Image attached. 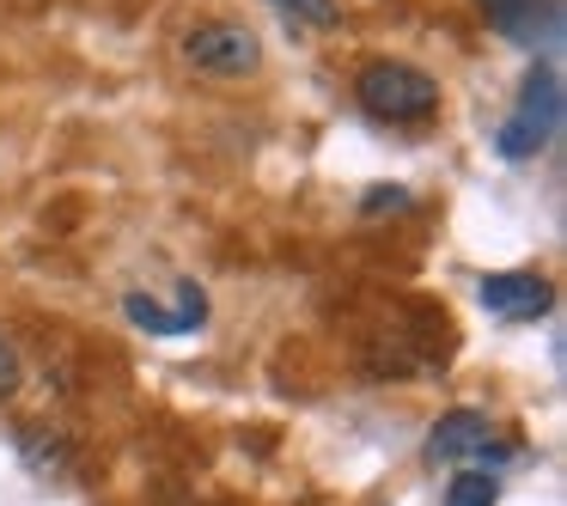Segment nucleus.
<instances>
[{
	"mask_svg": "<svg viewBox=\"0 0 567 506\" xmlns=\"http://www.w3.org/2000/svg\"><path fill=\"white\" fill-rule=\"evenodd\" d=\"M354 99L379 123H427L440 111V80L415 62H367L354 80Z\"/></svg>",
	"mask_w": 567,
	"mask_h": 506,
	"instance_id": "obj_1",
	"label": "nucleus"
},
{
	"mask_svg": "<svg viewBox=\"0 0 567 506\" xmlns=\"http://www.w3.org/2000/svg\"><path fill=\"white\" fill-rule=\"evenodd\" d=\"M123 311H128V323H141V330H153V335H184L177 311H165L159 299H147V293H128V299H123Z\"/></svg>",
	"mask_w": 567,
	"mask_h": 506,
	"instance_id": "obj_9",
	"label": "nucleus"
},
{
	"mask_svg": "<svg viewBox=\"0 0 567 506\" xmlns=\"http://www.w3.org/2000/svg\"><path fill=\"white\" fill-rule=\"evenodd\" d=\"M19 379H25V366H19V348H13V335H0V403L19 391Z\"/></svg>",
	"mask_w": 567,
	"mask_h": 506,
	"instance_id": "obj_11",
	"label": "nucleus"
},
{
	"mask_svg": "<svg viewBox=\"0 0 567 506\" xmlns=\"http://www.w3.org/2000/svg\"><path fill=\"white\" fill-rule=\"evenodd\" d=\"M409 202H415V196H409V189H372V196L360 202V208H367V214H403Z\"/></svg>",
	"mask_w": 567,
	"mask_h": 506,
	"instance_id": "obj_12",
	"label": "nucleus"
},
{
	"mask_svg": "<svg viewBox=\"0 0 567 506\" xmlns=\"http://www.w3.org/2000/svg\"><path fill=\"white\" fill-rule=\"evenodd\" d=\"M19 445H25V457H31V469H38V476H68V464H74V452H68L55 433L43 440V427H25V440H19Z\"/></svg>",
	"mask_w": 567,
	"mask_h": 506,
	"instance_id": "obj_8",
	"label": "nucleus"
},
{
	"mask_svg": "<svg viewBox=\"0 0 567 506\" xmlns=\"http://www.w3.org/2000/svg\"><path fill=\"white\" fill-rule=\"evenodd\" d=\"M427 457L433 464H476V457H494V464H501L506 445H501V433H494V421L482 415V409H452V415L433 421Z\"/></svg>",
	"mask_w": 567,
	"mask_h": 506,
	"instance_id": "obj_4",
	"label": "nucleus"
},
{
	"mask_svg": "<svg viewBox=\"0 0 567 506\" xmlns=\"http://www.w3.org/2000/svg\"><path fill=\"white\" fill-rule=\"evenodd\" d=\"M482 306L494 311V318H506V323H530V318H543V311L555 306V287H549V275H537V269H506V275H482Z\"/></svg>",
	"mask_w": 567,
	"mask_h": 506,
	"instance_id": "obj_5",
	"label": "nucleus"
},
{
	"mask_svg": "<svg viewBox=\"0 0 567 506\" xmlns=\"http://www.w3.org/2000/svg\"><path fill=\"white\" fill-rule=\"evenodd\" d=\"M184 62L196 74H214V80H245L262 68V43L250 25L238 19H208V25H189L184 31Z\"/></svg>",
	"mask_w": 567,
	"mask_h": 506,
	"instance_id": "obj_3",
	"label": "nucleus"
},
{
	"mask_svg": "<svg viewBox=\"0 0 567 506\" xmlns=\"http://www.w3.org/2000/svg\"><path fill=\"white\" fill-rule=\"evenodd\" d=\"M293 25H336V0H275Z\"/></svg>",
	"mask_w": 567,
	"mask_h": 506,
	"instance_id": "obj_10",
	"label": "nucleus"
},
{
	"mask_svg": "<svg viewBox=\"0 0 567 506\" xmlns=\"http://www.w3.org/2000/svg\"><path fill=\"white\" fill-rule=\"evenodd\" d=\"M482 7H488V19L513 43H537V25L549 43H555V31H561V7H555V0H482Z\"/></svg>",
	"mask_w": 567,
	"mask_h": 506,
	"instance_id": "obj_6",
	"label": "nucleus"
},
{
	"mask_svg": "<svg viewBox=\"0 0 567 506\" xmlns=\"http://www.w3.org/2000/svg\"><path fill=\"white\" fill-rule=\"evenodd\" d=\"M494 500H501V476L482 469V464L457 469V476L445 482V506H494Z\"/></svg>",
	"mask_w": 567,
	"mask_h": 506,
	"instance_id": "obj_7",
	"label": "nucleus"
},
{
	"mask_svg": "<svg viewBox=\"0 0 567 506\" xmlns=\"http://www.w3.org/2000/svg\"><path fill=\"white\" fill-rule=\"evenodd\" d=\"M555 128H561V74L543 62V68H530L525 92H518V111L501 123L494 147H501V159H537L555 141Z\"/></svg>",
	"mask_w": 567,
	"mask_h": 506,
	"instance_id": "obj_2",
	"label": "nucleus"
}]
</instances>
